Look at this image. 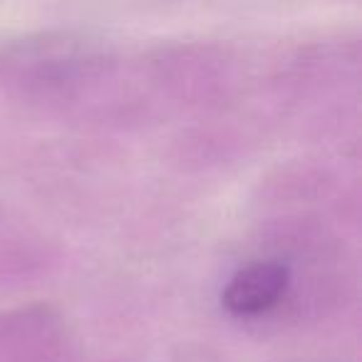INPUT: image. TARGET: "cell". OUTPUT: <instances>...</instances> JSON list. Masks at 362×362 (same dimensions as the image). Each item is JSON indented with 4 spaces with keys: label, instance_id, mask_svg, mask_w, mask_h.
I'll return each mask as SVG.
<instances>
[{
    "label": "cell",
    "instance_id": "6da1fadb",
    "mask_svg": "<svg viewBox=\"0 0 362 362\" xmlns=\"http://www.w3.org/2000/svg\"><path fill=\"white\" fill-rule=\"evenodd\" d=\"M291 281V271L278 261H256L233 273L221 303L233 315H258L276 305Z\"/></svg>",
    "mask_w": 362,
    "mask_h": 362
}]
</instances>
